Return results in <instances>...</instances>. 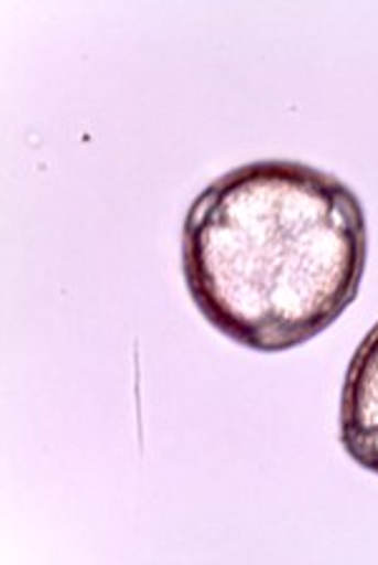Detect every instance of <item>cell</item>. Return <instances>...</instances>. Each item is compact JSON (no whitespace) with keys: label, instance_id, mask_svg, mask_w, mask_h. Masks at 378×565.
<instances>
[{"label":"cell","instance_id":"7a4b0ae2","mask_svg":"<svg viewBox=\"0 0 378 565\" xmlns=\"http://www.w3.org/2000/svg\"><path fill=\"white\" fill-rule=\"evenodd\" d=\"M341 445L354 462L378 475V323L358 343L343 379Z\"/></svg>","mask_w":378,"mask_h":565},{"label":"cell","instance_id":"6da1fadb","mask_svg":"<svg viewBox=\"0 0 378 565\" xmlns=\"http://www.w3.org/2000/svg\"><path fill=\"white\" fill-rule=\"evenodd\" d=\"M368 225L358 194L318 167L260 159L202 190L182 227L197 311L240 347H301L354 303Z\"/></svg>","mask_w":378,"mask_h":565}]
</instances>
